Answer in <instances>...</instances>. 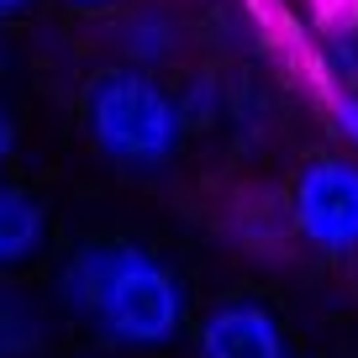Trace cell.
I'll list each match as a JSON object with an SVG mask.
<instances>
[{
  "label": "cell",
  "mask_w": 358,
  "mask_h": 358,
  "mask_svg": "<svg viewBox=\"0 0 358 358\" xmlns=\"http://www.w3.org/2000/svg\"><path fill=\"white\" fill-rule=\"evenodd\" d=\"M64 301L90 316L101 337L127 348H158L185 322V290L174 268L132 243H95L74 253L64 268Z\"/></svg>",
  "instance_id": "cell-1"
},
{
  "label": "cell",
  "mask_w": 358,
  "mask_h": 358,
  "mask_svg": "<svg viewBox=\"0 0 358 358\" xmlns=\"http://www.w3.org/2000/svg\"><path fill=\"white\" fill-rule=\"evenodd\" d=\"M85 127L116 164L153 169L185 137V106L143 69H101L85 95Z\"/></svg>",
  "instance_id": "cell-2"
},
{
  "label": "cell",
  "mask_w": 358,
  "mask_h": 358,
  "mask_svg": "<svg viewBox=\"0 0 358 358\" xmlns=\"http://www.w3.org/2000/svg\"><path fill=\"white\" fill-rule=\"evenodd\" d=\"M290 222L316 253H358V158H311L290 185Z\"/></svg>",
  "instance_id": "cell-3"
},
{
  "label": "cell",
  "mask_w": 358,
  "mask_h": 358,
  "mask_svg": "<svg viewBox=\"0 0 358 358\" xmlns=\"http://www.w3.org/2000/svg\"><path fill=\"white\" fill-rule=\"evenodd\" d=\"M195 358H290L285 327L258 301H222L201 322Z\"/></svg>",
  "instance_id": "cell-4"
},
{
  "label": "cell",
  "mask_w": 358,
  "mask_h": 358,
  "mask_svg": "<svg viewBox=\"0 0 358 358\" xmlns=\"http://www.w3.org/2000/svg\"><path fill=\"white\" fill-rule=\"evenodd\" d=\"M43 232H48L43 206L16 185H0V268L27 264L43 248Z\"/></svg>",
  "instance_id": "cell-5"
},
{
  "label": "cell",
  "mask_w": 358,
  "mask_h": 358,
  "mask_svg": "<svg viewBox=\"0 0 358 358\" xmlns=\"http://www.w3.org/2000/svg\"><path fill=\"white\" fill-rule=\"evenodd\" d=\"M169 43H174V37H169V27L153 22V16L132 22V32H127V48H132V58H143V64H148V58H164Z\"/></svg>",
  "instance_id": "cell-6"
},
{
  "label": "cell",
  "mask_w": 358,
  "mask_h": 358,
  "mask_svg": "<svg viewBox=\"0 0 358 358\" xmlns=\"http://www.w3.org/2000/svg\"><path fill=\"white\" fill-rule=\"evenodd\" d=\"M332 122H337V132L358 148V95H337L332 101Z\"/></svg>",
  "instance_id": "cell-7"
},
{
  "label": "cell",
  "mask_w": 358,
  "mask_h": 358,
  "mask_svg": "<svg viewBox=\"0 0 358 358\" xmlns=\"http://www.w3.org/2000/svg\"><path fill=\"white\" fill-rule=\"evenodd\" d=\"M6 158H11V122H6V111H0V169H6Z\"/></svg>",
  "instance_id": "cell-8"
},
{
  "label": "cell",
  "mask_w": 358,
  "mask_h": 358,
  "mask_svg": "<svg viewBox=\"0 0 358 358\" xmlns=\"http://www.w3.org/2000/svg\"><path fill=\"white\" fill-rule=\"evenodd\" d=\"M32 0H0V16H16V11H27Z\"/></svg>",
  "instance_id": "cell-9"
},
{
  "label": "cell",
  "mask_w": 358,
  "mask_h": 358,
  "mask_svg": "<svg viewBox=\"0 0 358 358\" xmlns=\"http://www.w3.org/2000/svg\"><path fill=\"white\" fill-rule=\"evenodd\" d=\"M74 6H111V0H74Z\"/></svg>",
  "instance_id": "cell-10"
}]
</instances>
